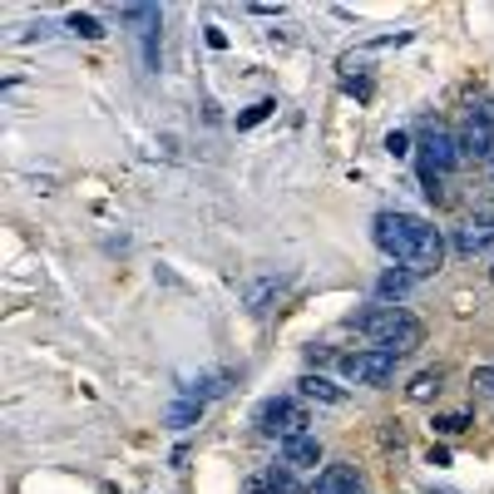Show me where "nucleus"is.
I'll list each match as a JSON object with an SVG mask.
<instances>
[{
  "label": "nucleus",
  "mask_w": 494,
  "mask_h": 494,
  "mask_svg": "<svg viewBox=\"0 0 494 494\" xmlns=\"http://www.w3.org/2000/svg\"><path fill=\"white\" fill-rule=\"evenodd\" d=\"M272 110H277L272 100H258V104H252V110H243V114H237V129H252V124H262V119H268Z\"/></svg>",
  "instance_id": "19"
},
{
  "label": "nucleus",
  "mask_w": 494,
  "mask_h": 494,
  "mask_svg": "<svg viewBox=\"0 0 494 494\" xmlns=\"http://www.w3.org/2000/svg\"><path fill=\"white\" fill-rule=\"evenodd\" d=\"M440 385H445V371H440V366H430V371H420V376H411L405 395H411V401H436Z\"/></svg>",
  "instance_id": "13"
},
{
  "label": "nucleus",
  "mask_w": 494,
  "mask_h": 494,
  "mask_svg": "<svg viewBox=\"0 0 494 494\" xmlns=\"http://www.w3.org/2000/svg\"><path fill=\"white\" fill-rule=\"evenodd\" d=\"M139 45H143V69H159V30L139 35Z\"/></svg>",
  "instance_id": "20"
},
{
  "label": "nucleus",
  "mask_w": 494,
  "mask_h": 494,
  "mask_svg": "<svg viewBox=\"0 0 494 494\" xmlns=\"http://www.w3.org/2000/svg\"><path fill=\"white\" fill-rule=\"evenodd\" d=\"M233 371H203L198 381H188L184 385V401H198V405H208V401H218V395L233 391Z\"/></svg>",
  "instance_id": "8"
},
{
  "label": "nucleus",
  "mask_w": 494,
  "mask_h": 494,
  "mask_svg": "<svg viewBox=\"0 0 494 494\" xmlns=\"http://www.w3.org/2000/svg\"><path fill=\"white\" fill-rule=\"evenodd\" d=\"M311 494H366V485H361V475L352 465H327L317 475V489Z\"/></svg>",
  "instance_id": "9"
},
{
  "label": "nucleus",
  "mask_w": 494,
  "mask_h": 494,
  "mask_svg": "<svg viewBox=\"0 0 494 494\" xmlns=\"http://www.w3.org/2000/svg\"><path fill=\"white\" fill-rule=\"evenodd\" d=\"M168 426H173V430H188V426H198V420H203V405L198 401H184V395H178V401L173 405H168Z\"/></svg>",
  "instance_id": "15"
},
{
  "label": "nucleus",
  "mask_w": 494,
  "mask_h": 494,
  "mask_svg": "<svg viewBox=\"0 0 494 494\" xmlns=\"http://www.w3.org/2000/svg\"><path fill=\"white\" fill-rule=\"evenodd\" d=\"M282 465L287 469H317L321 465V440L317 436H297L282 445Z\"/></svg>",
  "instance_id": "10"
},
{
  "label": "nucleus",
  "mask_w": 494,
  "mask_h": 494,
  "mask_svg": "<svg viewBox=\"0 0 494 494\" xmlns=\"http://www.w3.org/2000/svg\"><path fill=\"white\" fill-rule=\"evenodd\" d=\"M371 237H376V247L385 252V258L401 262V268L415 272V277L440 272V262H445L440 227H430L426 218H415V213H376Z\"/></svg>",
  "instance_id": "1"
},
{
  "label": "nucleus",
  "mask_w": 494,
  "mask_h": 494,
  "mask_svg": "<svg viewBox=\"0 0 494 494\" xmlns=\"http://www.w3.org/2000/svg\"><path fill=\"white\" fill-rule=\"evenodd\" d=\"M69 30H75L79 40H100V35H104V26H100V20H94V16H79V10L69 16Z\"/></svg>",
  "instance_id": "18"
},
{
  "label": "nucleus",
  "mask_w": 494,
  "mask_h": 494,
  "mask_svg": "<svg viewBox=\"0 0 494 494\" xmlns=\"http://www.w3.org/2000/svg\"><path fill=\"white\" fill-rule=\"evenodd\" d=\"M252 426H258V436H268V440H297V436H307V426H311V415H307V405L302 401H292V395H268V401L252 411Z\"/></svg>",
  "instance_id": "3"
},
{
  "label": "nucleus",
  "mask_w": 494,
  "mask_h": 494,
  "mask_svg": "<svg viewBox=\"0 0 494 494\" xmlns=\"http://www.w3.org/2000/svg\"><path fill=\"white\" fill-rule=\"evenodd\" d=\"M282 287H287V277H277V272H258V277H247L237 292H243V307L258 317V311H268L277 297H282Z\"/></svg>",
  "instance_id": "7"
},
{
  "label": "nucleus",
  "mask_w": 494,
  "mask_h": 494,
  "mask_svg": "<svg viewBox=\"0 0 494 494\" xmlns=\"http://www.w3.org/2000/svg\"><path fill=\"white\" fill-rule=\"evenodd\" d=\"M297 385H302V395H307V401H321V405H342V401H346V391H342V385L327 381V376H317V371H307V376L297 381Z\"/></svg>",
  "instance_id": "12"
},
{
  "label": "nucleus",
  "mask_w": 494,
  "mask_h": 494,
  "mask_svg": "<svg viewBox=\"0 0 494 494\" xmlns=\"http://www.w3.org/2000/svg\"><path fill=\"white\" fill-rule=\"evenodd\" d=\"M208 45H213V50H223V45H227V35H223L218 26H208Z\"/></svg>",
  "instance_id": "24"
},
{
  "label": "nucleus",
  "mask_w": 494,
  "mask_h": 494,
  "mask_svg": "<svg viewBox=\"0 0 494 494\" xmlns=\"http://www.w3.org/2000/svg\"><path fill=\"white\" fill-rule=\"evenodd\" d=\"M352 327L366 336L376 352H391V356H405L426 342L420 317H411L405 307H371V311H361V317H352Z\"/></svg>",
  "instance_id": "2"
},
{
  "label": "nucleus",
  "mask_w": 494,
  "mask_h": 494,
  "mask_svg": "<svg viewBox=\"0 0 494 494\" xmlns=\"http://www.w3.org/2000/svg\"><path fill=\"white\" fill-rule=\"evenodd\" d=\"M395 361H401V356L366 346V352H356V356H346V361H342V376L352 381V385H385V381L395 376Z\"/></svg>",
  "instance_id": "5"
},
{
  "label": "nucleus",
  "mask_w": 494,
  "mask_h": 494,
  "mask_svg": "<svg viewBox=\"0 0 494 494\" xmlns=\"http://www.w3.org/2000/svg\"><path fill=\"white\" fill-rule=\"evenodd\" d=\"M475 426V415L469 411H450V415H436V436H460V430Z\"/></svg>",
  "instance_id": "17"
},
{
  "label": "nucleus",
  "mask_w": 494,
  "mask_h": 494,
  "mask_svg": "<svg viewBox=\"0 0 494 494\" xmlns=\"http://www.w3.org/2000/svg\"><path fill=\"white\" fill-rule=\"evenodd\" d=\"M415 282H420L415 272H405V268H391V272H381V277H376V297H381L385 307H395V302H401V297L411 292Z\"/></svg>",
  "instance_id": "11"
},
{
  "label": "nucleus",
  "mask_w": 494,
  "mask_h": 494,
  "mask_svg": "<svg viewBox=\"0 0 494 494\" xmlns=\"http://www.w3.org/2000/svg\"><path fill=\"white\" fill-rule=\"evenodd\" d=\"M385 149H391V159H405V153H411V134H391Z\"/></svg>",
  "instance_id": "21"
},
{
  "label": "nucleus",
  "mask_w": 494,
  "mask_h": 494,
  "mask_svg": "<svg viewBox=\"0 0 494 494\" xmlns=\"http://www.w3.org/2000/svg\"><path fill=\"white\" fill-rule=\"evenodd\" d=\"M455 139H460V159H494V104H475Z\"/></svg>",
  "instance_id": "4"
},
{
  "label": "nucleus",
  "mask_w": 494,
  "mask_h": 494,
  "mask_svg": "<svg viewBox=\"0 0 494 494\" xmlns=\"http://www.w3.org/2000/svg\"><path fill=\"white\" fill-rule=\"evenodd\" d=\"M119 20L134 26V35H149L159 30V5H119Z\"/></svg>",
  "instance_id": "14"
},
{
  "label": "nucleus",
  "mask_w": 494,
  "mask_h": 494,
  "mask_svg": "<svg viewBox=\"0 0 494 494\" xmlns=\"http://www.w3.org/2000/svg\"><path fill=\"white\" fill-rule=\"evenodd\" d=\"M455 163H460V139H450V134L436 124V129L426 134V159H420V168H430V173L445 178Z\"/></svg>",
  "instance_id": "6"
},
{
  "label": "nucleus",
  "mask_w": 494,
  "mask_h": 494,
  "mask_svg": "<svg viewBox=\"0 0 494 494\" xmlns=\"http://www.w3.org/2000/svg\"><path fill=\"white\" fill-rule=\"evenodd\" d=\"M430 465H436V469L450 465V450H445V445H430Z\"/></svg>",
  "instance_id": "23"
},
{
  "label": "nucleus",
  "mask_w": 494,
  "mask_h": 494,
  "mask_svg": "<svg viewBox=\"0 0 494 494\" xmlns=\"http://www.w3.org/2000/svg\"><path fill=\"white\" fill-rule=\"evenodd\" d=\"M381 440L391 445V450H405V430L395 426V420H391V426H385V436H381Z\"/></svg>",
  "instance_id": "22"
},
{
  "label": "nucleus",
  "mask_w": 494,
  "mask_h": 494,
  "mask_svg": "<svg viewBox=\"0 0 494 494\" xmlns=\"http://www.w3.org/2000/svg\"><path fill=\"white\" fill-rule=\"evenodd\" d=\"M247 494H282V489H277V485H252Z\"/></svg>",
  "instance_id": "25"
},
{
  "label": "nucleus",
  "mask_w": 494,
  "mask_h": 494,
  "mask_svg": "<svg viewBox=\"0 0 494 494\" xmlns=\"http://www.w3.org/2000/svg\"><path fill=\"white\" fill-rule=\"evenodd\" d=\"M494 237V227L489 223H469V227H460V237H455V247L460 252H479Z\"/></svg>",
  "instance_id": "16"
},
{
  "label": "nucleus",
  "mask_w": 494,
  "mask_h": 494,
  "mask_svg": "<svg viewBox=\"0 0 494 494\" xmlns=\"http://www.w3.org/2000/svg\"><path fill=\"white\" fill-rule=\"evenodd\" d=\"M489 282H494V268H489Z\"/></svg>",
  "instance_id": "27"
},
{
  "label": "nucleus",
  "mask_w": 494,
  "mask_h": 494,
  "mask_svg": "<svg viewBox=\"0 0 494 494\" xmlns=\"http://www.w3.org/2000/svg\"><path fill=\"white\" fill-rule=\"evenodd\" d=\"M430 494H455V489H430Z\"/></svg>",
  "instance_id": "26"
}]
</instances>
